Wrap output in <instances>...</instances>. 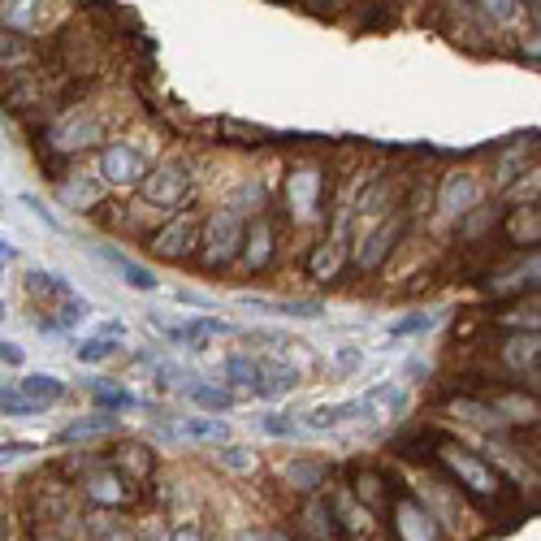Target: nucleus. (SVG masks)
<instances>
[{
    "label": "nucleus",
    "mask_w": 541,
    "mask_h": 541,
    "mask_svg": "<svg viewBox=\"0 0 541 541\" xmlns=\"http://www.w3.org/2000/svg\"><path fill=\"white\" fill-rule=\"evenodd\" d=\"M243 252H247V265H252V269L269 265V256H273V226L265 217H260L252 230H243Z\"/></svg>",
    "instance_id": "4468645a"
},
{
    "label": "nucleus",
    "mask_w": 541,
    "mask_h": 541,
    "mask_svg": "<svg viewBox=\"0 0 541 541\" xmlns=\"http://www.w3.org/2000/svg\"><path fill=\"white\" fill-rule=\"evenodd\" d=\"M477 5L485 9V13H490V18L494 22H511V18H516V0H477Z\"/></svg>",
    "instance_id": "c756f323"
},
{
    "label": "nucleus",
    "mask_w": 541,
    "mask_h": 541,
    "mask_svg": "<svg viewBox=\"0 0 541 541\" xmlns=\"http://www.w3.org/2000/svg\"><path fill=\"white\" fill-rule=\"evenodd\" d=\"M325 464H312V459H290L286 464V481L295 485V490H321L325 485Z\"/></svg>",
    "instance_id": "6ab92c4d"
},
{
    "label": "nucleus",
    "mask_w": 541,
    "mask_h": 541,
    "mask_svg": "<svg viewBox=\"0 0 541 541\" xmlns=\"http://www.w3.org/2000/svg\"><path fill=\"white\" fill-rule=\"evenodd\" d=\"M0 537H5V529H0Z\"/></svg>",
    "instance_id": "a19ab883"
},
{
    "label": "nucleus",
    "mask_w": 541,
    "mask_h": 541,
    "mask_svg": "<svg viewBox=\"0 0 541 541\" xmlns=\"http://www.w3.org/2000/svg\"><path fill=\"white\" fill-rule=\"evenodd\" d=\"M217 464L230 468V472H252V468H256V455L243 451V446H221V451H217Z\"/></svg>",
    "instance_id": "bb28decb"
},
{
    "label": "nucleus",
    "mask_w": 541,
    "mask_h": 541,
    "mask_svg": "<svg viewBox=\"0 0 541 541\" xmlns=\"http://www.w3.org/2000/svg\"><path fill=\"white\" fill-rule=\"evenodd\" d=\"M139 187H143V200L152 208H178V204H187V195H191V165L169 156V161L156 165Z\"/></svg>",
    "instance_id": "f257e3e1"
},
{
    "label": "nucleus",
    "mask_w": 541,
    "mask_h": 541,
    "mask_svg": "<svg viewBox=\"0 0 541 541\" xmlns=\"http://www.w3.org/2000/svg\"><path fill=\"white\" fill-rule=\"evenodd\" d=\"M100 117L91 113V109H70L65 117H57V126L48 130V143L57 152H83V148H91V143L100 139Z\"/></svg>",
    "instance_id": "20e7f679"
},
{
    "label": "nucleus",
    "mask_w": 541,
    "mask_h": 541,
    "mask_svg": "<svg viewBox=\"0 0 541 541\" xmlns=\"http://www.w3.org/2000/svg\"><path fill=\"white\" fill-rule=\"evenodd\" d=\"M122 485H126V481L117 477V472H100V477L87 481V494L96 498V503H122V498H126Z\"/></svg>",
    "instance_id": "412c9836"
},
{
    "label": "nucleus",
    "mask_w": 541,
    "mask_h": 541,
    "mask_svg": "<svg viewBox=\"0 0 541 541\" xmlns=\"http://www.w3.org/2000/svg\"><path fill=\"white\" fill-rule=\"evenodd\" d=\"M256 364H260V381H265V399H273V394H282L290 386H299V373L286 360H256Z\"/></svg>",
    "instance_id": "f3484780"
},
{
    "label": "nucleus",
    "mask_w": 541,
    "mask_h": 541,
    "mask_svg": "<svg viewBox=\"0 0 541 541\" xmlns=\"http://www.w3.org/2000/svg\"><path fill=\"white\" fill-rule=\"evenodd\" d=\"M507 360L520 368H537V334H520L507 342Z\"/></svg>",
    "instance_id": "b1692460"
},
{
    "label": "nucleus",
    "mask_w": 541,
    "mask_h": 541,
    "mask_svg": "<svg viewBox=\"0 0 541 541\" xmlns=\"http://www.w3.org/2000/svg\"><path fill=\"white\" fill-rule=\"evenodd\" d=\"M22 394L26 399H35V403H57V399H65V381L61 377H52V373H31L22 381Z\"/></svg>",
    "instance_id": "a211bd4d"
},
{
    "label": "nucleus",
    "mask_w": 541,
    "mask_h": 541,
    "mask_svg": "<svg viewBox=\"0 0 541 541\" xmlns=\"http://www.w3.org/2000/svg\"><path fill=\"white\" fill-rule=\"evenodd\" d=\"M226 377L239 381L243 390H256L260 399H265V381H260V364L256 360H247V355H230V360H226Z\"/></svg>",
    "instance_id": "aec40b11"
},
{
    "label": "nucleus",
    "mask_w": 541,
    "mask_h": 541,
    "mask_svg": "<svg viewBox=\"0 0 541 541\" xmlns=\"http://www.w3.org/2000/svg\"><path fill=\"white\" fill-rule=\"evenodd\" d=\"M0 412L5 416H35V412H44V403L26 399L22 390H0Z\"/></svg>",
    "instance_id": "393cba45"
},
{
    "label": "nucleus",
    "mask_w": 541,
    "mask_h": 541,
    "mask_svg": "<svg viewBox=\"0 0 541 541\" xmlns=\"http://www.w3.org/2000/svg\"><path fill=\"white\" fill-rule=\"evenodd\" d=\"M187 399L200 403V407H208V412H226V407H234L230 394L217 390V386H187Z\"/></svg>",
    "instance_id": "5701e85b"
},
{
    "label": "nucleus",
    "mask_w": 541,
    "mask_h": 541,
    "mask_svg": "<svg viewBox=\"0 0 541 541\" xmlns=\"http://www.w3.org/2000/svg\"><path fill=\"white\" fill-rule=\"evenodd\" d=\"M226 420L221 416H187L174 429H165L161 438H191V442H226Z\"/></svg>",
    "instance_id": "1a4fd4ad"
},
{
    "label": "nucleus",
    "mask_w": 541,
    "mask_h": 541,
    "mask_svg": "<svg viewBox=\"0 0 541 541\" xmlns=\"http://www.w3.org/2000/svg\"><path fill=\"white\" fill-rule=\"evenodd\" d=\"M100 260H104V265H113L117 273H122V282H126V286H135V290H156V277H152V269H143L139 260H130L126 252H113V247H100Z\"/></svg>",
    "instance_id": "ddd939ff"
},
{
    "label": "nucleus",
    "mask_w": 541,
    "mask_h": 541,
    "mask_svg": "<svg viewBox=\"0 0 541 541\" xmlns=\"http://www.w3.org/2000/svg\"><path fill=\"white\" fill-rule=\"evenodd\" d=\"M221 135H243L239 143H265V139H269V130L243 126V122H234V117H226V122H221Z\"/></svg>",
    "instance_id": "cd10ccee"
},
{
    "label": "nucleus",
    "mask_w": 541,
    "mask_h": 541,
    "mask_svg": "<svg viewBox=\"0 0 541 541\" xmlns=\"http://www.w3.org/2000/svg\"><path fill=\"white\" fill-rule=\"evenodd\" d=\"M35 446L31 442H9V446H0V464H13V459H22V455H31Z\"/></svg>",
    "instance_id": "2f4dec72"
},
{
    "label": "nucleus",
    "mask_w": 541,
    "mask_h": 541,
    "mask_svg": "<svg viewBox=\"0 0 541 541\" xmlns=\"http://www.w3.org/2000/svg\"><path fill=\"white\" fill-rule=\"evenodd\" d=\"M195 247H200V217L195 213H178L169 226L156 230V239H152V252L161 256V260H187Z\"/></svg>",
    "instance_id": "39448f33"
},
{
    "label": "nucleus",
    "mask_w": 541,
    "mask_h": 541,
    "mask_svg": "<svg viewBox=\"0 0 541 541\" xmlns=\"http://www.w3.org/2000/svg\"><path fill=\"white\" fill-rule=\"evenodd\" d=\"M5 256H13V252H9V247H5V243H0V260H5Z\"/></svg>",
    "instance_id": "4c0bfd02"
},
{
    "label": "nucleus",
    "mask_w": 541,
    "mask_h": 541,
    "mask_svg": "<svg viewBox=\"0 0 541 541\" xmlns=\"http://www.w3.org/2000/svg\"><path fill=\"white\" fill-rule=\"evenodd\" d=\"M446 464H451L477 494H494V472H490V464H481V459L468 455L464 446H446Z\"/></svg>",
    "instance_id": "6e6552de"
},
{
    "label": "nucleus",
    "mask_w": 541,
    "mask_h": 541,
    "mask_svg": "<svg viewBox=\"0 0 541 541\" xmlns=\"http://www.w3.org/2000/svg\"><path fill=\"white\" fill-rule=\"evenodd\" d=\"M0 360L18 368V364H22V347H13V342H5V338H0Z\"/></svg>",
    "instance_id": "f704fd0d"
},
{
    "label": "nucleus",
    "mask_w": 541,
    "mask_h": 541,
    "mask_svg": "<svg viewBox=\"0 0 541 541\" xmlns=\"http://www.w3.org/2000/svg\"><path fill=\"white\" fill-rule=\"evenodd\" d=\"M61 204L65 208H78V213H83V208H96L100 204V195H104V182L100 178H83V174H70L61 182Z\"/></svg>",
    "instance_id": "9d476101"
},
{
    "label": "nucleus",
    "mask_w": 541,
    "mask_h": 541,
    "mask_svg": "<svg viewBox=\"0 0 541 541\" xmlns=\"http://www.w3.org/2000/svg\"><path fill=\"white\" fill-rule=\"evenodd\" d=\"M442 213H451V217H459V213H468L472 204H477V182H472L468 174H451L442 182Z\"/></svg>",
    "instance_id": "9b49d317"
},
{
    "label": "nucleus",
    "mask_w": 541,
    "mask_h": 541,
    "mask_svg": "<svg viewBox=\"0 0 541 541\" xmlns=\"http://www.w3.org/2000/svg\"><path fill=\"white\" fill-rule=\"evenodd\" d=\"M399 234H403L399 221H386V226H381V230L373 234V239H368V243L360 247V256H355V260H360V269H368V273L381 269V260L390 256V247L399 243Z\"/></svg>",
    "instance_id": "f8f14e48"
},
{
    "label": "nucleus",
    "mask_w": 541,
    "mask_h": 541,
    "mask_svg": "<svg viewBox=\"0 0 541 541\" xmlns=\"http://www.w3.org/2000/svg\"><path fill=\"white\" fill-rule=\"evenodd\" d=\"M35 22H39V0H0V26L31 31Z\"/></svg>",
    "instance_id": "dca6fc26"
},
{
    "label": "nucleus",
    "mask_w": 541,
    "mask_h": 541,
    "mask_svg": "<svg viewBox=\"0 0 541 541\" xmlns=\"http://www.w3.org/2000/svg\"><path fill=\"white\" fill-rule=\"evenodd\" d=\"M26 204H31V208H35V217H39V221H48V226H52V230H57V226H61V221H57V217H52V213H48V208H44V200H35V195H26Z\"/></svg>",
    "instance_id": "72a5a7b5"
},
{
    "label": "nucleus",
    "mask_w": 541,
    "mask_h": 541,
    "mask_svg": "<svg viewBox=\"0 0 541 541\" xmlns=\"http://www.w3.org/2000/svg\"><path fill=\"white\" fill-rule=\"evenodd\" d=\"M429 325H433V316L425 312V316H412V321L394 325V334H399V338H403V334H416V329H429Z\"/></svg>",
    "instance_id": "473e14b6"
},
{
    "label": "nucleus",
    "mask_w": 541,
    "mask_h": 541,
    "mask_svg": "<svg viewBox=\"0 0 541 541\" xmlns=\"http://www.w3.org/2000/svg\"><path fill=\"white\" fill-rule=\"evenodd\" d=\"M265 429L273 433V438H295V420H286V416H265Z\"/></svg>",
    "instance_id": "7c9ffc66"
},
{
    "label": "nucleus",
    "mask_w": 541,
    "mask_h": 541,
    "mask_svg": "<svg viewBox=\"0 0 541 541\" xmlns=\"http://www.w3.org/2000/svg\"><path fill=\"white\" fill-rule=\"evenodd\" d=\"M286 195H290V208L299 217H321L325 213V174L321 169H295L286 178Z\"/></svg>",
    "instance_id": "423d86ee"
},
{
    "label": "nucleus",
    "mask_w": 541,
    "mask_h": 541,
    "mask_svg": "<svg viewBox=\"0 0 541 541\" xmlns=\"http://www.w3.org/2000/svg\"><path fill=\"white\" fill-rule=\"evenodd\" d=\"M169 541H200V533H195V529H182V533H174Z\"/></svg>",
    "instance_id": "e433bc0d"
},
{
    "label": "nucleus",
    "mask_w": 541,
    "mask_h": 541,
    "mask_svg": "<svg viewBox=\"0 0 541 541\" xmlns=\"http://www.w3.org/2000/svg\"><path fill=\"white\" fill-rule=\"evenodd\" d=\"M117 355V342L113 338H87L83 347H78V364H104Z\"/></svg>",
    "instance_id": "a878e982"
},
{
    "label": "nucleus",
    "mask_w": 541,
    "mask_h": 541,
    "mask_svg": "<svg viewBox=\"0 0 541 541\" xmlns=\"http://www.w3.org/2000/svg\"><path fill=\"white\" fill-rule=\"evenodd\" d=\"M148 178V156H143L135 143H109L100 152V182L104 187H139Z\"/></svg>",
    "instance_id": "f03ea898"
},
{
    "label": "nucleus",
    "mask_w": 541,
    "mask_h": 541,
    "mask_svg": "<svg viewBox=\"0 0 541 541\" xmlns=\"http://www.w3.org/2000/svg\"><path fill=\"white\" fill-rule=\"evenodd\" d=\"M394 520H399V537L403 541H433V524L416 503H399Z\"/></svg>",
    "instance_id": "2eb2a0df"
},
{
    "label": "nucleus",
    "mask_w": 541,
    "mask_h": 541,
    "mask_svg": "<svg viewBox=\"0 0 541 541\" xmlns=\"http://www.w3.org/2000/svg\"><path fill=\"white\" fill-rule=\"evenodd\" d=\"M0 316H5V308H0Z\"/></svg>",
    "instance_id": "ea45409f"
},
{
    "label": "nucleus",
    "mask_w": 541,
    "mask_h": 541,
    "mask_svg": "<svg viewBox=\"0 0 541 541\" xmlns=\"http://www.w3.org/2000/svg\"><path fill=\"white\" fill-rule=\"evenodd\" d=\"M269 541H286V537H282V533H273V537H269Z\"/></svg>",
    "instance_id": "58836bf2"
},
{
    "label": "nucleus",
    "mask_w": 541,
    "mask_h": 541,
    "mask_svg": "<svg viewBox=\"0 0 541 541\" xmlns=\"http://www.w3.org/2000/svg\"><path fill=\"white\" fill-rule=\"evenodd\" d=\"M39 61V48L26 39L22 31H9V26H0V74H22L31 70Z\"/></svg>",
    "instance_id": "0eeeda50"
},
{
    "label": "nucleus",
    "mask_w": 541,
    "mask_h": 541,
    "mask_svg": "<svg viewBox=\"0 0 541 541\" xmlns=\"http://www.w3.org/2000/svg\"><path fill=\"white\" fill-rule=\"evenodd\" d=\"M338 364L342 368H355V364H360V355H355V351H338Z\"/></svg>",
    "instance_id": "c9c22d12"
},
{
    "label": "nucleus",
    "mask_w": 541,
    "mask_h": 541,
    "mask_svg": "<svg viewBox=\"0 0 541 541\" xmlns=\"http://www.w3.org/2000/svg\"><path fill=\"white\" fill-rule=\"evenodd\" d=\"M200 243H204V265L208 269L230 265V260L243 252V217L234 213V208L217 213L213 221H208V239H200Z\"/></svg>",
    "instance_id": "7ed1b4c3"
},
{
    "label": "nucleus",
    "mask_w": 541,
    "mask_h": 541,
    "mask_svg": "<svg viewBox=\"0 0 541 541\" xmlns=\"http://www.w3.org/2000/svg\"><path fill=\"white\" fill-rule=\"evenodd\" d=\"M117 429V416H109V412H100V416H87V420H74L70 429L61 433L65 442H74V438H96V433H113Z\"/></svg>",
    "instance_id": "4be33fe9"
},
{
    "label": "nucleus",
    "mask_w": 541,
    "mask_h": 541,
    "mask_svg": "<svg viewBox=\"0 0 541 541\" xmlns=\"http://www.w3.org/2000/svg\"><path fill=\"white\" fill-rule=\"evenodd\" d=\"M96 399H100V407H109V412H130V407H135V394H126V390H96Z\"/></svg>",
    "instance_id": "c85d7f7f"
}]
</instances>
